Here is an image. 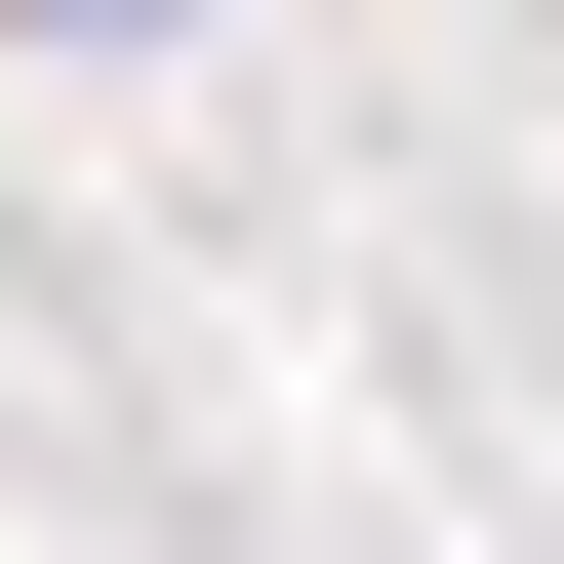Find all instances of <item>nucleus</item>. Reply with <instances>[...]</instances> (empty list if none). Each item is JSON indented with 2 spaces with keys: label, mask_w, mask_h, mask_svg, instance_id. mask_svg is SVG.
Listing matches in <instances>:
<instances>
[{
  "label": "nucleus",
  "mask_w": 564,
  "mask_h": 564,
  "mask_svg": "<svg viewBox=\"0 0 564 564\" xmlns=\"http://www.w3.org/2000/svg\"><path fill=\"white\" fill-rule=\"evenodd\" d=\"M82 41H162V0H82Z\"/></svg>",
  "instance_id": "nucleus-1"
}]
</instances>
